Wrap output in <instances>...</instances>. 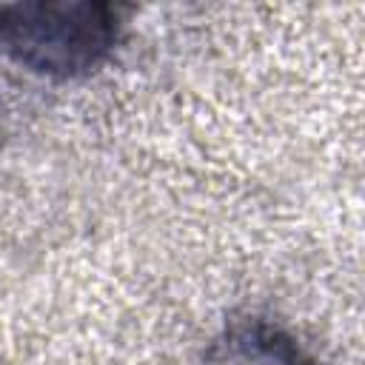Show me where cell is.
Here are the masks:
<instances>
[{
    "instance_id": "6da1fadb",
    "label": "cell",
    "mask_w": 365,
    "mask_h": 365,
    "mask_svg": "<svg viewBox=\"0 0 365 365\" xmlns=\"http://www.w3.org/2000/svg\"><path fill=\"white\" fill-rule=\"evenodd\" d=\"M120 11L100 0H34L0 6V46L23 68L74 80L97 71L120 43Z\"/></svg>"
},
{
    "instance_id": "7a4b0ae2",
    "label": "cell",
    "mask_w": 365,
    "mask_h": 365,
    "mask_svg": "<svg viewBox=\"0 0 365 365\" xmlns=\"http://www.w3.org/2000/svg\"><path fill=\"white\" fill-rule=\"evenodd\" d=\"M202 365H314L299 339L265 317L231 319L205 348Z\"/></svg>"
}]
</instances>
